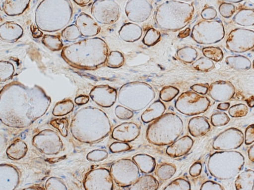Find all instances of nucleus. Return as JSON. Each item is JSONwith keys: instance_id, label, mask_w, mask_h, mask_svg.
<instances>
[{"instance_id": "nucleus-1", "label": "nucleus", "mask_w": 254, "mask_h": 190, "mask_svg": "<svg viewBox=\"0 0 254 190\" xmlns=\"http://www.w3.org/2000/svg\"><path fill=\"white\" fill-rule=\"evenodd\" d=\"M194 8L184 1H166L156 8L154 19L156 27L166 31L175 32L185 27L191 21Z\"/></svg>"}, {"instance_id": "nucleus-2", "label": "nucleus", "mask_w": 254, "mask_h": 190, "mask_svg": "<svg viewBox=\"0 0 254 190\" xmlns=\"http://www.w3.org/2000/svg\"><path fill=\"white\" fill-rule=\"evenodd\" d=\"M184 123L174 113H167L154 120L146 130L148 142L156 145H166L174 142L182 134Z\"/></svg>"}, {"instance_id": "nucleus-3", "label": "nucleus", "mask_w": 254, "mask_h": 190, "mask_svg": "<svg viewBox=\"0 0 254 190\" xmlns=\"http://www.w3.org/2000/svg\"><path fill=\"white\" fill-rule=\"evenodd\" d=\"M119 96L130 98L123 105L132 110L138 111L145 107L154 98L151 87L146 83L133 82L124 85L120 90Z\"/></svg>"}, {"instance_id": "nucleus-4", "label": "nucleus", "mask_w": 254, "mask_h": 190, "mask_svg": "<svg viewBox=\"0 0 254 190\" xmlns=\"http://www.w3.org/2000/svg\"><path fill=\"white\" fill-rule=\"evenodd\" d=\"M223 23L218 20H202L195 24L191 37L197 43L211 45L221 41L224 37Z\"/></svg>"}, {"instance_id": "nucleus-5", "label": "nucleus", "mask_w": 254, "mask_h": 190, "mask_svg": "<svg viewBox=\"0 0 254 190\" xmlns=\"http://www.w3.org/2000/svg\"><path fill=\"white\" fill-rule=\"evenodd\" d=\"M210 105L208 98L194 91L183 93L176 100L175 106L182 114L192 116L204 113Z\"/></svg>"}, {"instance_id": "nucleus-6", "label": "nucleus", "mask_w": 254, "mask_h": 190, "mask_svg": "<svg viewBox=\"0 0 254 190\" xmlns=\"http://www.w3.org/2000/svg\"><path fill=\"white\" fill-rule=\"evenodd\" d=\"M139 168L130 159L123 158L116 162L111 167V173L116 183L121 187H130L138 179Z\"/></svg>"}, {"instance_id": "nucleus-7", "label": "nucleus", "mask_w": 254, "mask_h": 190, "mask_svg": "<svg viewBox=\"0 0 254 190\" xmlns=\"http://www.w3.org/2000/svg\"><path fill=\"white\" fill-rule=\"evenodd\" d=\"M226 47L230 51L243 53L254 48V31L245 28H236L229 34Z\"/></svg>"}, {"instance_id": "nucleus-8", "label": "nucleus", "mask_w": 254, "mask_h": 190, "mask_svg": "<svg viewBox=\"0 0 254 190\" xmlns=\"http://www.w3.org/2000/svg\"><path fill=\"white\" fill-rule=\"evenodd\" d=\"M152 9V4L149 0H128L125 11L130 21L142 23L150 17Z\"/></svg>"}, {"instance_id": "nucleus-9", "label": "nucleus", "mask_w": 254, "mask_h": 190, "mask_svg": "<svg viewBox=\"0 0 254 190\" xmlns=\"http://www.w3.org/2000/svg\"><path fill=\"white\" fill-rule=\"evenodd\" d=\"M235 89L233 85L228 81H218L212 83L208 88V94L217 101L230 99L234 95Z\"/></svg>"}, {"instance_id": "nucleus-10", "label": "nucleus", "mask_w": 254, "mask_h": 190, "mask_svg": "<svg viewBox=\"0 0 254 190\" xmlns=\"http://www.w3.org/2000/svg\"><path fill=\"white\" fill-rule=\"evenodd\" d=\"M101 1L102 4L99 12L100 16L96 19L103 24L114 23L120 15V8L118 3L114 0H102Z\"/></svg>"}, {"instance_id": "nucleus-11", "label": "nucleus", "mask_w": 254, "mask_h": 190, "mask_svg": "<svg viewBox=\"0 0 254 190\" xmlns=\"http://www.w3.org/2000/svg\"><path fill=\"white\" fill-rule=\"evenodd\" d=\"M140 134L139 126L133 122H124L117 126L113 137L120 141L127 142L134 140Z\"/></svg>"}, {"instance_id": "nucleus-12", "label": "nucleus", "mask_w": 254, "mask_h": 190, "mask_svg": "<svg viewBox=\"0 0 254 190\" xmlns=\"http://www.w3.org/2000/svg\"><path fill=\"white\" fill-rule=\"evenodd\" d=\"M193 143V141L190 136H185L168 146L166 152L172 157H180L186 154L190 150Z\"/></svg>"}, {"instance_id": "nucleus-13", "label": "nucleus", "mask_w": 254, "mask_h": 190, "mask_svg": "<svg viewBox=\"0 0 254 190\" xmlns=\"http://www.w3.org/2000/svg\"><path fill=\"white\" fill-rule=\"evenodd\" d=\"M188 129L191 136L198 138L206 135L209 131L210 126L205 116H197L190 120Z\"/></svg>"}, {"instance_id": "nucleus-14", "label": "nucleus", "mask_w": 254, "mask_h": 190, "mask_svg": "<svg viewBox=\"0 0 254 190\" xmlns=\"http://www.w3.org/2000/svg\"><path fill=\"white\" fill-rule=\"evenodd\" d=\"M118 33L122 40L132 43L138 40L141 37L142 29L138 24L129 22L125 23L121 27Z\"/></svg>"}, {"instance_id": "nucleus-15", "label": "nucleus", "mask_w": 254, "mask_h": 190, "mask_svg": "<svg viewBox=\"0 0 254 190\" xmlns=\"http://www.w3.org/2000/svg\"><path fill=\"white\" fill-rule=\"evenodd\" d=\"M166 109L165 105L160 100L152 103L142 114V121L147 123L162 116Z\"/></svg>"}, {"instance_id": "nucleus-16", "label": "nucleus", "mask_w": 254, "mask_h": 190, "mask_svg": "<svg viewBox=\"0 0 254 190\" xmlns=\"http://www.w3.org/2000/svg\"><path fill=\"white\" fill-rule=\"evenodd\" d=\"M132 160L137 165L139 169L143 173H150L155 168V159L148 154H136L132 157Z\"/></svg>"}, {"instance_id": "nucleus-17", "label": "nucleus", "mask_w": 254, "mask_h": 190, "mask_svg": "<svg viewBox=\"0 0 254 190\" xmlns=\"http://www.w3.org/2000/svg\"><path fill=\"white\" fill-rule=\"evenodd\" d=\"M225 61L230 68L240 71H247L252 66L250 60L241 55L228 56L225 58Z\"/></svg>"}, {"instance_id": "nucleus-18", "label": "nucleus", "mask_w": 254, "mask_h": 190, "mask_svg": "<svg viewBox=\"0 0 254 190\" xmlns=\"http://www.w3.org/2000/svg\"><path fill=\"white\" fill-rule=\"evenodd\" d=\"M158 181L151 175H145L139 178L128 189L131 190H155L158 189Z\"/></svg>"}, {"instance_id": "nucleus-19", "label": "nucleus", "mask_w": 254, "mask_h": 190, "mask_svg": "<svg viewBox=\"0 0 254 190\" xmlns=\"http://www.w3.org/2000/svg\"><path fill=\"white\" fill-rule=\"evenodd\" d=\"M233 22L243 27L254 26V9L242 8L233 18Z\"/></svg>"}, {"instance_id": "nucleus-20", "label": "nucleus", "mask_w": 254, "mask_h": 190, "mask_svg": "<svg viewBox=\"0 0 254 190\" xmlns=\"http://www.w3.org/2000/svg\"><path fill=\"white\" fill-rule=\"evenodd\" d=\"M83 15L85 20H82L81 18L79 16L76 22V24L81 34L84 36H86L87 31L91 30L96 35L98 34L93 30L91 29V28L99 33L101 30L100 26L89 15H88L87 21L86 19V14L83 13Z\"/></svg>"}, {"instance_id": "nucleus-21", "label": "nucleus", "mask_w": 254, "mask_h": 190, "mask_svg": "<svg viewBox=\"0 0 254 190\" xmlns=\"http://www.w3.org/2000/svg\"><path fill=\"white\" fill-rule=\"evenodd\" d=\"M176 167L172 163H162L157 166L155 174L161 181L170 179L176 172Z\"/></svg>"}, {"instance_id": "nucleus-22", "label": "nucleus", "mask_w": 254, "mask_h": 190, "mask_svg": "<svg viewBox=\"0 0 254 190\" xmlns=\"http://www.w3.org/2000/svg\"><path fill=\"white\" fill-rule=\"evenodd\" d=\"M197 56V50L189 46L183 47L177 51L176 57L180 61L186 63H191Z\"/></svg>"}, {"instance_id": "nucleus-23", "label": "nucleus", "mask_w": 254, "mask_h": 190, "mask_svg": "<svg viewBox=\"0 0 254 190\" xmlns=\"http://www.w3.org/2000/svg\"><path fill=\"white\" fill-rule=\"evenodd\" d=\"M124 55L119 51H111L107 55L106 64L109 68H118L125 63Z\"/></svg>"}, {"instance_id": "nucleus-24", "label": "nucleus", "mask_w": 254, "mask_h": 190, "mask_svg": "<svg viewBox=\"0 0 254 190\" xmlns=\"http://www.w3.org/2000/svg\"><path fill=\"white\" fill-rule=\"evenodd\" d=\"M191 65L194 69L201 72H209L215 68L213 61L205 56H201L195 60Z\"/></svg>"}, {"instance_id": "nucleus-25", "label": "nucleus", "mask_w": 254, "mask_h": 190, "mask_svg": "<svg viewBox=\"0 0 254 190\" xmlns=\"http://www.w3.org/2000/svg\"><path fill=\"white\" fill-rule=\"evenodd\" d=\"M42 42L47 48L52 51L59 50L63 47L62 42L57 36L45 35L43 36Z\"/></svg>"}, {"instance_id": "nucleus-26", "label": "nucleus", "mask_w": 254, "mask_h": 190, "mask_svg": "<svg viewBox=\"0 0 254 190\" xmlns=\"http://www.w3.org/2000/svg\"><path fill=\"white\" fill-rule=\"evenodd\" d=\"M202 52L204 56L212 61L218 62L223 58L222 50L218 47H207L203 48Z\"/></svg>"}, {"instance_id": "nucleus-27", "label": "nucleus", "mask_w": 254, "mask_h": 190, "mask_svg": "<svg viewBox=\"0 0 254 190\" xmlns=\"http://www.w3.org/2000/svg\"><path fill=\"white\" fill-rule=\"evenodd\" d=\"M161 33L154 28H149L142 39V43L147 47H151L157 44L160 40Z\"/></svg>"}, {"instance_id": "nucleus-28", "label": "nucleus", "mask_w": 254, "mask_h": 190, "mask_svg": "<svg viewBox=\"0 0 254 190\" xmlns=\"http://www.w3.org/2000/svg\"><path fill=\"white\" fill-rule=\"evenodd\" d=\"M179 93V90L173 86H166L163 88L159 93L160 99L165 101L168 102L174 99Z\"/></svg>"}, {"instance_id": "nucleus-29", "label": "nucleus", "mask_w": 254, "mask_h": 190, "mask_svg": "<svg viewBox=\"0 0 254 190\" xmlns=\"http://www.w3.org/2000/svg\"><path fill=\"white\" fill-rule=\"evenodd\" d=\"M164 190H189L190 185L188 181L183 178H178L167 185Z\"/></svg>"}, {"instance_id": "nucleus-30", "label": "nucleus", "mask_w": 254, "mask_h": 190, "mask_svg": "<svg viewBox=\"0 0 254 190\" xmlns=\"http://www.w3.org/2000/svg\"><path fill=\"white\" fill-rule=\"evenodd\" d=\"M80 31L74 25L65 28L62 33L63 37L66 41H71L78 38L80 36Z\"/></svg>"}, {"instance_id": "nucleus-31", "label": "nucleus", "mask_w": 254, "mask_h": 190, "mask_svg": "<svg viewBox=\"0 0 254 190\" xmlns=\"http://www.w3.org/2000/svg\"><path fill=\"white\" fill-rule=\"evenodd\" d=\"M248 111L246 104L240 103L231 106L229 110V114L232 117H241L246 116Z\"/></svg>"}, {"instance_id": "nucleus-32", "label": "nucleus", "mask_w": 254, "mask_h": 190, "mask_svg": "<svg viewBox=\"0 0 254 190\" xmlns=\"http://www.w3.org/2000/svg\"><path fill=\"white\" fill-rule=\"evenodd\" d=\"M236 11L235 6L230 2H223L219 6L221 15L226 18L231 17Z\"/></svg>"}, {"instance_id": "nucleus-33", "label": "nucleus", "mask_w": 254, "mask_h": 190, "mask_svg": "<svg viewBox=\"0 0 254 190\" xmlns=\"http://www.w3.org/2000/svg\"><path fill=\"white\" fill-rule=\"evenodd\" d=\"M228 115L225 113L217 112L212 114L211 117L212 124L214 126H220L227 124L230 118L222 119Z\"/></svg>"}, {"instance_id": "nucleus-34", "label": "nucleus", "mask_w": 254, "mask_h": 190, "mask_svg": "<svg viewBox=\"0 0 254 190\" xmlns=\"http://www.w3.org/2000/svg\"><path fill=\"white\" fill-rule=\"evenodd\" d=\"M115 113L119 118L123 120L129 119L133 115V113L130 109L120 105L117 106Z\"/></svg>"}, {"instance_id": "nucleus-35", "label": "nucleus", "mask_w": 254, "mask_h": 190, "mask_svg": "<svg viewBox=\"0 0 254 190\" xmlns=\"http://www.w3.org/2000/svg\"><path fill=\"white\" fill-rule=\"evenodd\" d=\"M200 15L204 20H213L216 17L217 12L213 7L207 6L203 9Z\"/></svg>"}, {"instance_id": "nucleus-36", "label": "nucleus", "mask_w": 254, "mask_h": 190, "mask_svg": "<svg viewBox=\"0 0 254 190\" xmlns=\"http://www.w3.org/2000/svg\"><path fill=\"white\" fill-rule=\"evenodd\" d=\"M110 148L113 152H120L129 150L130 146L125 142H116L111 145Z\"/></svg>"}, {"instance_id": "nucleus-37", "label": "nucleus", "mask_w": 254, "mask_h": 190, "mask_svg": "<svg viewBox=\"0 0 254 190\" xmlns=\"http://www.w3.org/2000/svg\"><path fill=\"white\" fill-rule=\"evenodd\" d=\"M254 142V124L249 126L245 131V143L250 144Z\"/></svg>"}, {"instance_id": "nucleus-38", "label": "nucleus", "mask_w": 254, "mask_h": 190, "mask_svg": "<svg viewBox=\"0 0 254 190\" xmlns=\"http://www.w3.org/2000/svg\"><path fill=\"white\" fill-rule=\"evenodd\" d=\"M209 85L207 83L196 84L190 87V89L197 94L202 95L206 94L208 92Z\"/></svg>"}, {"instance_id": "nucleus-39", "label": "nucleus", "mask_w": 254, "mask_h": 190, "mask_svg": "<svg viewBox=\"0 0 254 190\" xmlns=\"http://www.w3.org/2000/svg\"><path fill=\"white\" fill-rule=\"evenodd\" d=\"M201 169V164L199 162H196L190 166L189 169V173L192 177H197L200 174Z\"/></svg>"}, {"instance_id": "nucleus-40", "label": "nucleus", "mask_w": 254, "mask_h": 190, "mask_svg": "<svg viewBox=\"0 0 254 190\" xmlns=\"http://www.w3.org/2000/svg\"><path fill=\"white\" fill-rule=\"evenodd\" d=\"M200 190H214V189H224L223 188H220V185L212 182L207 181L204 183L200 189Z\"/></svg>"}, {"instance_id": "nucleus-41", "label": "nucleus", "mask_w": 254, "mask_h": 190, "mask_svg": "<svg viewBox=\"0 0 254 190\" xmlns=\"http://www.w3.org/2000/svg\"><path fill=\"white\" fill-rule=\"evenodd\" d=\"M30 29L33 38H38L42 36V32L34 24H32L31 25Z\"/></svg>"}, {"instance_id": "nucleus-42", "label": "nucleus", "mask_w": 254, "mask_h": 190, "mask_svg": "<svg viewBox=\"0 0 254 190\" xmlns=\"http://www.w3.org/2000/svg\"><path fill=\"white\" fill-rule=\"evenodd\" d=\"M190 33V28H187L185 30H183L179 33L178 37L180 39H183L189 36Z\"/></svg>"}, {"instance_id": "nucleus-43", "label": "nucleus", "mask_w": 254, "mask_h": 190, "mask_svg": "<svg viewBox=\"0 0 254 190\" xmlns=\"http://www.w3.org/2000/svg\"><path fill=\"white\" fill-rule=\"evenodd\" d=\"M230 105V104L229 102H223V103H219L217 106V109L225 111L228 109Z\"/></svg>"}, {"instance_id": "nucleus-44", "label": "nucleus", "mask_w": 254, "mask_h": 190, "mask_svg": "<svg viewBox=\"0 0 254 190\" xmlns=\"http://www.w3.org/2000/svg\"><path fill=\"white\" fill-rule=\"evenodd\" d=\"M248 105L252 108L254 107V96L252 95L246 99Z\"/></svg>"}, {"instance_id": "nucleus-45", "label": "nucleus", "mask_w": 254, "mask_h": 190, "mask_svg": "<svg viewBox=\"0 0 254 190\" xmlns=\"http://www.w3.org/2000/svg\"><path fill=\"white\" fill-rule=\"evenodd\" d=\"M249 158L250 160L254 162V144L249 150Z\"/></svg>"}, {"instance_id": "nucleus-46", "label": "nucleus", "mask_w": 254, "mask_h": 190, "mask_svg": "<svg viewBox=\"0 0 254 190\" xmlns=\"http://www.w3.org/2000/svg\"><path fill=\"white\" fill-rule=\"evenodd\" d=\"M77 4L80 5H85L88 4L91 0H73Z\"/></svg>"}, {"instance_id": "nucleus-47", "label": "nucleus", "mask_w": 254, "mask_h": 190, "mask_svg": "<svg viewBox=\"0 0 254 190\" xmlns=\"http://www.w3.org/2000/svg\"><path fill=\"white\" fill-rule=\"evenodd\" d=\"M223 1H226L227 2H230V3H238L240 2L243 0H222Z\"/></svg>"}, {"instance_id": "nucleus-48", "label": "nucleus", "mask_w": 254, "mask_h": 190, "mask_svg": "<svg viewBox=\"0 0 254 190\" xmlns=\"http://www.w3.org/2000/svg\"><path fill=\"white\" fill-rule=\"evenodd\" d=\"M177 0L185 2V1H190V0Z\"/></svg>"}, {"instance_id": "nucleus-49", "label": "nucleus", "mask_w": 254, "mask_h": 190, "mask_svg": "<svg viewBox=\"0 0 254 190\" xmlns=\"http://www.w3.org/2000/svg\"><path fill=\"white\" fill-rule=\"evenodd\" d=\"M253 68L254 69V60L253 61Z\"/></svg>"}]
</instances>
